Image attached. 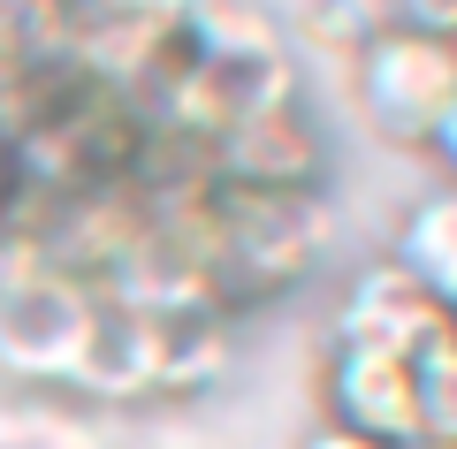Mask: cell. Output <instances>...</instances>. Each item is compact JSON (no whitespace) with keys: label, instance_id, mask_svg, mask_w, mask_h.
<instances>
[{"label":"cell","instance_id":"cell-1","mask_svg":"<svg viewBox=\"0 0 457 449\" xmlns=\"http://www.w3.org/2000/svg\"><path fill=\"white\" fill-rule=\"evenodd\" d=\"M206 221H213L206 282L221 297V312L282 297L328 244L320 191H237V183H213Z\"/></svg>","mask_w":457,"mask_h":449},{"label":"cell","instance_id":"cell-2","mask_svg":"<svg viewBox=\"0 0 457 449\" xmlns=\"http://www.w3.org/2000/svg\"><path fill=\"white\" fill-rule=\"evenodd\" d=\"M221 358H228L221 320H198V312H122V305H99V328H92V351H84L77 388H92V396H122V403L198 396V388L221 373Z\"/></svg>","mask_w":457,"mask_h":449},{"label":"cell","instance_id":"cell-3","mask_svg":"<svg viewBox=\"0 0 457 449\" xmlns=\"http://www.w3.org/2000/svg\"><path fill=\"white\" fill-rule=\"evenodd\" d=\"M359 99L381 137L427 145V129L457 99V46L420 38V31H374L359 46Z\"/></svg>","mask_w":457,"mask_h":449},{"label":"cell","instance_id":"cell-4","mask_svg":"<svg viewBox=\"0 0 457 449\" xmlns=\"http://www.w3.org/2000/svg\"><path fill=\"white\" fill-rule=\"evenodd\" d=\"M99 328V297L77 282V274H31V282L0 289V358L16 373H38V381H77L84 351H92Z\"/></svg>","mask_w":457,"mask_h":449},{"label":"cell","instance_id":"cell-5","mask_svg":"<svg viewBox=\"0 0 457 449\" xmlns=\"http://www.w3.org/2000/svg\"><path fill=\"white\" fill-rule=\"evenodd\" d=\"M206 168L213 183H237V191H312L328 168V145L305 107H267V114H237L228 129H213Z\"/></svg>","mask_w":457,"mask_h":449},{"label":"cell","instance_id":"cell-6","mask_svg":"<svg viewBox=\"0 0 457 449\" xmlns=\"http://www.w3.org/2000/svg\"><path fill=\"white\" fill-rule=\"evenodd\" d=\"M442 328H450V305L427 297L396 259L359 267L336 305V343H366V351H396V358H420Z\"/></svg>","mask_w":457,"mask_h":449},{"label":"cell","instance_id":"cell-7","mask_svg":"<svg viewBox=\"0 0 457 449\" xmlns=\"http://www.w3.org/2000/svg\"><path fill=\"white\" fill-rule=\"evenodd\" d=\"M328 419L366 442L404 449L420 434V388H411V358L366 351V343H336L328 351Z\"/></svg>","mask_w":457,"mask_h":449},{"label":"cell","instance_id":"cell-8","mask_svg":"<svg viewBox=\"0 0 457 449\" xmlns=\"http://www.w3.org/2000/svg\"><path fill=\"white\" fill-rule=\"evenodd\" d=\"M176 31L198 62H228V69L282 62V31H275V16H267L260 0H198Z\"/></svg>","mask_w":457,"mask_h":449},{"label":"cell","instance_id":"cell-9","mask_svg":"<svg viewBox=\"0 0 457 449\" xmlns=\"http://www.w3.org/2000/svg\"><path fill=\"white\" fill-rule=\"evenodd\" d=\"M77 54V0H0V84L62 69Z\"/></svg>","mask_w":457,"mask_h":449},{"label":"cell","instance_id":"cell-10","mask_svg":"<svg viewBox=\"0 0 457 449\" xmlns=\"http://www.w3.org/2000/svg\"><path fill=\"white\" fill-rule=\"evenodd\" d=\"M389 259L427 289V297H442V305L457 312V191L420 198V206L396 221V252Z\"/></svg>","mask_w":457,"mask_h":449},{"label":"cell","instance_id":"cell-11","mask_svg":"<svg viewBox=\"0 0 457 449\" xmlns=\"http://www.w3.org/2000/svg\"><path fill=\"white\" fill-rule=\"evenodd\" d=\"M411 388H420V434L457 442V320L411 358Z\"/></svg>","mask_w":457,"mask_h":449},{"label":"cell","instance_id":"cell-12","mask_svg":"<svg viewBox=\"0 0 457 449\" xmlns=\"http://www.w3.org/2000/svg\"><path fill=\"white\" fill-rule=\"evenodd\" d=\"M389 31H420V38H442L457 46V0H381Z\"/></svg>","mask_w":457,"mask_h":449},{"label":"cell","instance_id":"cell-13","mask_svg":"<svg viewBox=\"0 0 457 449\" xmlns=\"http://www.w3.org/2000/svg\"><path fill=\"white\" fill-rule=\"evenodd\" d=\"M198 0H77V16H145V23H183Z\"/></svg>","mask_w":457,"mask_h":449},{"label":"cell","instance_id":"cell-14","mask_svg":"<svg viewBox=\"0 0 457 449\" xmlns=\"http://www.w3.org/2000/svg\"><path fill=\"white\" fill-rule=\"evenodd\" d=\"M305 449H389V442H366V434H351V427H336V419H320V427L305 434Z\"/></svg>","mask_w":457,"mask_h":449},{"label":"cell","instance_id":"cell-15","mask_svg":"<svg viewBox=\"0 0 457 449\" xmlns=\"http://www.w3.org/2000/svg\"><path fill=\"white\" fill-rule=\"evenodd\" d=\"M427 145H435V153H442V168H450V176H457V99H450V107H442V122L427 129Z\"/></svg>","mask_w":457,"mask_h":449},{"label":"cell","instance_id":"cell-16","mask_svg":"<svg viewBox=\"0 0 457 449\" xmlns=\"http://www.w3.org/2000/svg\"><path fill=\"white\" fill-rule=\"evenodd\" d=\"M8 198H16V168H8V145H0V221H8Z\"/></svg>","mask_w":457,"mask_h":449},{"label":"cell","instance_id":"cell-17","mask_svg":"<svg viewBox=\"0 0 457 449\" xmlns=\"http://www.w3.org/2000/svg\"><path fill=\"white\" fill-rule=\"evenodd\" d=\"M450 320H457V312H450Z\"/></svg>","mask_w":457,"mask_h":449}]
</instances>
